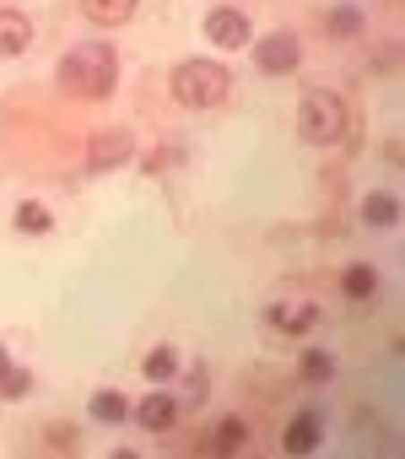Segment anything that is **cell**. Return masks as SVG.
Segmentation results:
<instances>
[{
  "instance_id": "22",
  "label": "cell",
  "mask_w": 405,
  "mask_h": 459,
  "mask_svg": "<svg viewBox=\"0 0 405 459\" xmlns=\"http://www.w3.org/2000/svg\"><path fill=\"white\" fill-rule=\"evenodd\" d=\"M6 362H12V357H6V346H0V368H6Z\"/></svg>"
},
{
  "instance_id": "7",
  "label": "cell",
  "mask_w": 405,
  "mask_h": 459,
  "mask_svg": "<svg viewBox=\"0 0 405 459\" xmlns=\"http://www.w3.org/2000/svg\"><path fill=\"white\" fill-rule=\"evenodd\" d=\"M28 44H33V22L22 12H12V6H0V60L28 55Z\"/></svg>"
},
{
  "instance_id": "21",
  "label": "cell",
  "mask_w": 405,
  "mask_h": 459,
  "mask_svg": "<svg viewBox=\"0 0 405 459\" xmlns=\"http://www.w3.org/2000/svg\"><path fill=\"white\" fill-rule=\"evenodd\" d=\"M330 33H340V39L362 33V12H357V6H335V12H330Z\"/></svg>"
},
{
  "instance_id": "11",
  "label": "cell",
  "mask_w": 405,
  "mask_h": 459,
  "mask_svg": "<svg viewBox=\"0 0 405 459\" xmlns=\"http://www.w3.org/2000/svg\"><path fill=\"white\" fill-rule=\"evenodd\" d=\"M271 325H276V330H287V335H303V330H314V325H319V308H314V303H292V308L281 303V308H271Z\"/></svg>"
},
{
  "instance_id": "2",
  "label": "cell",
  "mask_w": 405,
  "mask_h": 459,
  "mask_svg": "<svg viewBox=\"0 0 405 459\" xmlns=\"http://www.w3.org/2000/svg\"><path fill=\"white\" fill-rule=\"evenodd\" d=\"M228 92H233V76H228V65H217V60H184V65L173 71V98H178L184 108H222Z\"/></svg>"
},
{
  "instance_id": "18",
  "label": "cell",
  "mask_w": 405,
  "mask_h": 459,
  "mask_svg": "<svg viewBox=\"0 0 405 459\" xmlns=\"http://www.w3.org/2000/svg\"><path fill=\"white\" fill-rule=\"evenodd\" d=\"M17 227H22V233H49V227H55V216H49V205H39V200H22V205H17Z\"/></svg>"
},
{
  "instance_id": "5",
  "label": "cell",
  "mask_w": 405,
  "mask_h": 459,
  "mask_svg": "<svg viewBox=\"0 0 405 459\" xmlns=\"http://www.w3.org/2000/svg\"><path fill=\"white\" fill-rule=\"evenodd\" d=\"M297 60H303V49H297L292 33H271V39L254 44V65L265 76H287V71H297Z\"/></svg>"
},
{
  "instance_id": "6",
  "label": "cell",
  "mask_w": 405,
  "mask_h": 459,
  "mask_svg": "<svg viewBox=\"0 0 405 459\" xmlns=\"http://www.w3.org/2000/svg\"><path fill=\"white\" fill-rule=\"evenodd\" d=\"M130 152H135L130 130H98V135H92V146H87V162L103 173V168H119V162H130Z\"/></svg>"
},
{
  "instance_id": "10",
  "label": "cell",
  "mask_w": 405,
  "mask_h": 459,
  "mask_svg": "<svg viewBox=\"0 0 405 459\" xmlns=\"http://www.w3.org/2000/svg\"><path fill=\"white\" fill-rule=\"evenodd\" d=\"M82 12H87V22H98V28H119V22L135 17V0H82Z\"/></svg>"
},
{
  "instance_id": "3",
  "label": "cell",
  "mask_w": 405,
  "mask_h": 459,
  "mask_svg": "<svg viewBox=\"0 0 405 459\" xmlns=\"http://www.w3.org/2000/svg\"><path fill=\"white\" fill-rule=\"evenodd\" d=\"M297 130L308 146H340L346 141V103L330 87H308L303 108H297Z\"/></svg>"
},
{
  "instance_id": "12",
  "label": "cell",
  "mask_w": 405,
  "mask_h": 459,
  "mask_svg": "<svg viewBox=\"0 0 405 459\" xmlns=\"http://www.w3.org/2000/svg\"><path fill=\"white\" fill-rule=\"evenodd\" d=\"M362 221H367V227H394V221H400V200H394L389 189H373V195L362 200Z\"/></svg>"
},
{
  "instance_id": "8",
  "label": "cell",
  "mask_w": 405,
  "mask_h": 459,
  "mask_svg": "<svg viewBox=\"0 0 405 459\" xmlns=\"http://www.w3.org/2000/svg\"><path fill=\"white\" fill-rule=\"evenodd\" d=\"M135 421H141L146 432H162V427H173V421H178V394H168V389L146 394V400L135 405Z\"/></svg>"
},
{
  "instance_id": "9",
  "label": "cell",
  "mask_w": 405,
  "mask_h": 459,
  "mask_svg": "<svg viewBox=\"0 0 405 459\" xmlns=\"http://www.w3.org/2000/svg\"><path fill=\"white\" fill-rule=\"evenodd\" d=\"M319 432H324V416H319V411H303V416L287 427L281 448H287V454H314V448H319Z\"/></svg>"
},
{
  "instance_id": "19",
  "label": "cell",
  "mask_w": 405,
  "mask_h": 459,
  "mask_svg": "<svg viewBox=\"0 0 405 459\" xmlns=\"http://www.w3.org/2000/svg\"><path fill=\"white\" fill-rule=\"evenodd\" d=\"M340 287H346V298H373L378 292V276H373V265H351L340 276Z\"/></svg>"
},
{
  "instance_id": "15",
  "label": "cell",
  "mask_w": 405,
  "mask_h": 459,
  "mask_svg": "<svg viewBox=\"0 0 405 459\" xmlns=\"http://www.w3.org/2000/svg\"><path fill=\"white\" fill-rule=\"evenodd\" d=\"M297 368H303V378H308V384H330V378H335V357H330L324 346H308Z\"/></svg>"
},
{
  "instance_id": "16",
  "label": "cell",
  "mask_w": 405,
  "mask_h": 459,
  "mask_svg": "<svg viewBox=\"0 0 405 459\" xmlns=\"http://www.w3.org/2000/svg\"><path fill=\"white\" fill-rule=\"evenodd\" d=\"M141 373H146L151 384H168V378L178 373V357H173V346H157V351H146V362H141Z\"/></svg>"
},
{
  "instance_id": "17",
  "label": "cell",
  "mask_w": 405,
  "mask_h": 459,
  "mask_svg": "<svg viewBox=\"0 0 405 459\" xmlns=\"http://www.w3.org/2000/svg\"><path fill=\"white\" fill-rule=\"evenodd\" d=\"M28 389H33V373L28 368H17V362L0 368V400H22Z\"/></svg>"
},
{
  "instance_id": "1",
  "label": "cell",
  "mask_w": 405,
  "mask_h": 459,
  "mask_svg": "<svg viewBox=\"0 0 405 459\" xmlns=\"http://www.w3.org/2000/svg\"><path fill=\"white\" fill-rule=\"evenodd\" d=\"M55 82H60V92H71V98H108L114 82H119V55H114L108 44H76V49L60 60Z\"/></svg>"
},
{
  "instance_id": "4",
  "label": "cell",
  "mask_w": 405,
  "mask_h": 459,
  "mask_svg": "<svg viewBox=\"0 0 405 459\" xmlns=\"http://www.w3.org/2000/svg\"><path fill=\"white\" fill-rule=\"evenodd\" d=\"M206 39H211L217 49H249V44H254V28H249V17H244L238 6H217V12L206 17Z\"/></svg>"
},
{
  "instance_id": "14",
  "label": "cell",
  "mask_w": 405,
  "mask_h": 459,
  "mask_svg": "<svg viewBox=\"0 0 405 459\" xmlns=\"http://www.w3.org/2000/svg\"><path fill=\"white\" fill-rule=\"evenodd\" d=\"M244 443H249V421H244V416H228V421L211 432V448H217V454H238Z\"/></svg>"
},
{
  "instance_id": "20",
  "label": "cell",
  "mask_w": 405,
  "mask_h": 459,
  "mask_svg": "<svg viewBox=\"0 0 405 459\" xmlns=\"http://www.w3.org/2000/svg\"><path fill=\"white\" fill-rule=\"evenodd\" d=\"M184 400H189V405H206V400H211V378H206V368L184 373Z\"/></svg>"
},
{
  "instance_id": "13",
  "label": "cell",
  "mask_w": 405,
  "mask_h": 459,
  "mask_svg": "<svg viewBox=\"0 0 405 459\" xmlns=\"http://www.w3.org/2000/svg\"><path fill=\"white\" fill-rule=\"evenodd\" d=\"M87 411H92V421H103V427H119V421L130 416V405H125V394H119V389H98Z\"/></svg>"
}]
</instances>
